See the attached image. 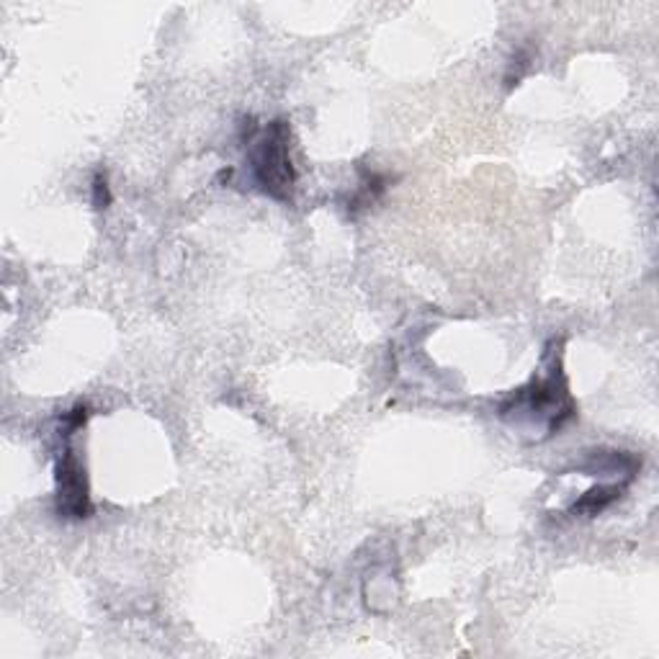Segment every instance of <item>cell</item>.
Instances as JSON below:
<instances>
[{
  "mask_svg": "<svg viewBox=\"0 0 659 659\" xmlns=\"http://www.w3.org/2000/svg\"><path fill=\"white\" fill-rule=\"evenodd\" d=\"M499 418L513 428L543 430V436L557 433L567 420L574 418V399L567 389L559 355H547L539 374L499 405Z\"/></svg>",
  "mask_w": 659,
  "mask_h": 659,
  "instance_id": "1",
  "label": "cell"
},
{
  "mask_svg": "<svg viewBox=\"0 0 659 659\" xmlns=\"http://www.w3.org/2000/svg\"><path fill=\"white\" fill-rule=\"evenodd\" d=\"M248 163L263 194L274 201L292 204L297 171L292 163V129L284 119H274L263 129L248 119Z\"/></svg>",
  "mask_w": 659,
  "mask_h": 659,
  "instance_id": "2",
  "label": "cell"
},
{
  "mask_svg": "<svg viewBox=\"0 0 659 659\" xmlns=\"http://www.w3.org/2000/svg\"><path fill=\"white\" fill-rule=\"evenodd\" d=\"M57 513L73 520L88 518L90 515L86 466L80 464L78 453L73 449H65L57 461Z\"/></svg>",
  "mask_w": 659,
  "mask_h": 659,
  "instance_id": "3",
  "label": "cell"
},
{
  "mask_svg": "<svg viewBox=\"0 0 659 659\" xmlns=\"http://www.w3.org/2000/svg\"><path fill=\"white\" fill-rule=\"evenodd\" d=\"M628 487V482H616V480H608L603 484H597V487L587 490L585 495H582L578 503L572 505V513L578 515H585V518H593V515L603 513L605 507L616 503V499L620 497V492H624Z\"/></svg>",
  "mask_w": 659,
  "mask_h": 659,
  "instance_id": "4",
  "label": "cell"
},
{
  "mask_svg": "<svg viewBox=\"0 0 659 659\" xmlns=\"http://www.w3.org/2000/svg\"><path fill=\"white\" fill-rule=\"evenodd\" d=\"M384 184H386V180L382 176L371 173V176L366 180H363V186L359 188V191L353 194V199H351V204H348V209L355 211V209L371 207V204H374L378 199V196H382V191L386 188Z\"/></svg>",
  "mask_w": 659,
  "mask_h": 659,
  "instance_id": "5",
  "label": "cell"
},
{
  "mask_svg": "<svg viewBox=\"0 0 659 659\" xmlns=\"http://www.w3.org/2000/svg\"><path fill=\"white\" fill-rule=\"evenodd\" d=\"M109 201H111L109 184H106V176L98 173L96 180H94V204H96V209H106V207H109Z\"/></svg>",
  "mask_w": 659,
  "mask_h": 659,
  "instance_id": "6",
  "label": "cell"
}]
</instances>
